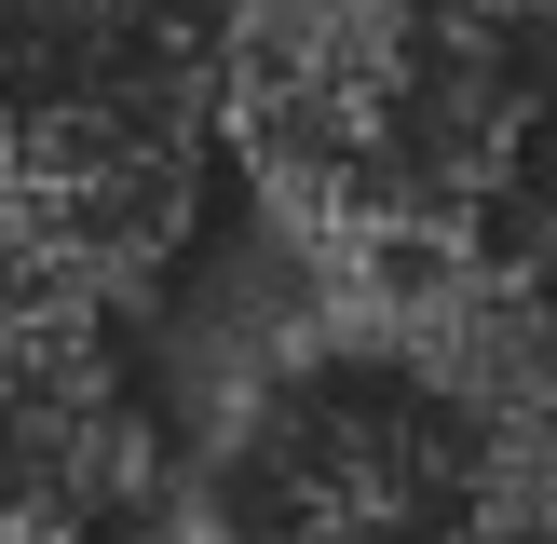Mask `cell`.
I'll return each mask as SVG.
<instances>
[{
    "mask_svg": "<svg viewBox=\"0 0 557 544\" xmlns=\"http://www.w3.org/2000/svg\"><path fill=\"white\" fill-rule=\"evenodd\" d=\"M205 177V0H0V299L136 326Z\"/></svg>",
    "mask_w": 557,
    "mask_h": 544,
    "instance_id": "2",
    "label": "cell"
},
{
    "mask_svg": "<svg viewBox=\"0 0 557 544\" xmlns=\"http://www.w3.org/2000/svg\"><path fill=\"white\" fill-rule=\"evenodd\" d=\"M462 14H517V27H544V14H557V0H462Z\"/></svg>",
    "mask_w": 557,
    "mask_h": 544,
    "instance_id": "5",
    "label": "cell"
},
{
    "mask_svg": "<svg viewBox=\"0 0 557 544\" xmlns=\"http://www.w3.org/2000/svg\"><path fill=\"white\" fill-rule=\"evenodd\" d=\"M205 123L313 286H408L517 259L557 41L462 0H205Z\"/></svg>",
    "mask_w": 557,
    "mask_h": 544,
    "instance_id": "1",
    "label": "cell"
},
{
    "mask_svg": "<svg viewBox=\"0 0 557 544\" xmlns=\"http://www.w3.org/2000/svg\"><path fill=\"white\" fill-rule=\"evenodd\" d=\"M163 504V408L136 326L0 299V544H109Z\"/></svg>",
    "mask_w": 557,
    "mask_h": 544,
    "instance_id": "4",
    "label": "cell"
},
{
    "mask_svg": "<svg viewBox=\"0 0 557 544\" xmlns=\"http://www.w3.org/2000/svg\"><path fill=\"white\" fill-rule=\"evenodd\" d=\"M163 517L177 544H490V477L395 313L313 286L218 368Z\"/></svg>",
    "mask_w": 557,
    "mask_h": 544,
    "instance_id": "3",
    "label": "cell"
}]
</instances>
